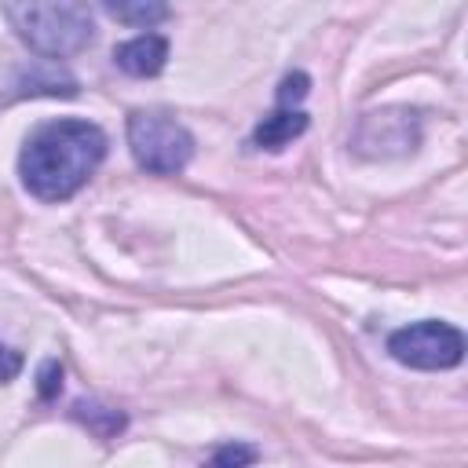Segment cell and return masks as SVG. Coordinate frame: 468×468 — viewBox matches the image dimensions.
Masks as SVG:
<instances>
[{
	"label": "cell",
	"mask_w": 468,
	"mask_h": 468,
	"mask_svg": "<svg viewBox=\"0 0 468 468\" xmlns=\"http://www.w3.org/2000/svg\"><path fill=\"white\" fill-rule=\"evenodd\" d=\"M102 157H106V135L99 124L73 117L48 121L26 139L18 154V176L33 197L66 201L95 176Z\"/></svg>",
	"instance_id": "obj_1"
},
{
	"label": "cell",
	"mask_w": 468,
	"mask_h": 468,
	"mask_svg": "<svg viewBox=\"0 0 468 468\" xmlns=\"http://www.w3.org/2000/svg\"><path fill=\"white\" fill-rule=\"evenodd\" d=\"M11 29L44 58H69L95 37L88 0H0Z\"/></svg>",
	"instance_id": "obj_2"
},
{
	"label": "cell",
	"mask_w": 468,
	"mask_h": 468,
	"mask_svg": "<svg viewBox=\"0 0 468 468\" xmlns=\"http://www.w3.org/2000/svg\"><path fill=\"white\" fill-rule=\"evenodd\" d=\"M128 150L139 168L154 176H176L190 165L194 139L176 117L157 110H135L128 113Z\"/></svg>",
	"instance_id": "obj_3"
},
{
	"label": "cell",
	"mask_w": 468,
	"mask_h": 468,
	"mask_svg": "<svg viewBox=\"0 0 468 468\" xmlns=\"http://www.w3.org/2000/svg\"><path fill=\"white\" fill-rule=\"evenodd\" d=\"M388 351L410 369H450L464 358V336L446 322H413L388 336Z\"/></svg>",
	"instance_id": "obj_4"
},
{
	"label": "cell",
	"mask_w": 468,
	"mask_h": 468,
	"mask_svg": "<svg viewBox=\"0 0 468 468\" xmlns=\"http://www.w3.org/2000/svg\"><path fill=\"white\" fill-rule=\"evenodd\" d=\"M307 95V77L303 73H289L278 88V110L267 113L256 132H252V143L263 146V150H282L285 143H292L296 135H303L307 128V113L296 106L300 99Z\"/></svg>",
	"instance_id": "obj_5"
},
{
	"label": "cell",
	"mask_w": 468,
	"mask_h": 468,
	"mask_svg": "<svg viewBox=\"0 0 468 468\" xmlns=\"http://www.w3.org/2000/svg\"><path fill=\"white\" fill-rule=\"evenodd\" d=\"M113 62L132 77H157L168 62V40L157 33H143L135 40H124L113 51Z\"/></svg>",
	"instance_id": "obj_6"
},
{
	"label": "cell",
	"mask_w": 468,
	"mask_h": 468,
	"mask_svg": "<svg viewBox=\"0 0 468 468\" xmlns=\"http://www.w3.org/2000/svg\"><path fill=\"white\" fill-rule=\"evenodd\" d=\"M102 7L124 22V26H139V29H150L157 22L168 18V0H102Z\"/></svg>",
	"instance_id": "obj_7"
},
{
	"label": "cell",
	"mask_w": 468,
	"mask_h": 468,
	"mask_svg": "<svg viewBox=\"0 0 468 468\" xmlns=\"http://www.w3.org/2000/svg\"><path fill=\"white\" fill-rule=\"evenodd\" d=\"M18 369H22V355L0 344V384H7V380L18 373Z\"/></svg>",
	"instance_id": "obj_8"
},
{
	"label": "cell",
	"mask_w": 468,
	"mask_h": 468,
	"mask_svg": "<svg viewBox=\"0 0 468 468\" xmlns=\"http://www.w3.org/2000/svg\"><path fill=\"white\" fill-rule=\"evenodd\" d=\"M238 464V461H256V453L252 450H238V446H227V450H219L216 453V464Z\"/></svg>",
	"instance_id": "obj_9"
},
{
	"label": "cell",
	"mask_w": 468,
	"mask_h": 468,
	"mask_svg": "<svg viewBox=\"0 0 468 468\" xmlns=\"http://www.w3.org/2000/svg\"><path fill=\"white\" fill-rule=\"evenodd\" d=\"M55 377H62V373H58V366H55V362H51V366H48V369H44V395H51V391H55V388H58V380H55Z\"/></svg>",
	"instance_id": "obj_10"
}]
</instances>
